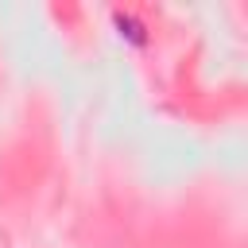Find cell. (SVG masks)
Instances as JSON below:
<instances>
[{
    "label": "cell",
    "instance_id": "6da1fadb",
    "mask_svg": "<svg viewBox=\"0 0 248 248\" xmlns=\"http://www.w3.org/2000/svg\"><path fill=\"white\" fill-rule=\"evenodd\" d=\"M116 27H120V35H128L136 46H143L147 43V35H143V27L132 19V16H124V12H116Z\"/></svg>",
    "mask_w": 248,
    "mask_h": 248
}]
</instances>
